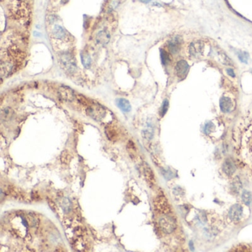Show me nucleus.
<instances>
[{"mask_svg":"<svg viewBox=\"0 0 252 252\" xmlns=\"http://www.w3.org/2000/svg\"><path fill=\"white\" fill-rule=\"evenodd\" d=\"M60 64L64 71L69 73H73L76 70V61L70 53H65L60 55Z\"/></svg>","mask_w":252,"mask_h":252,"instance_id":"obj_1","label":"nucleus"},{"mask_svg":"<svg viewBox=\"0 0 252 252\" xmlns=\"http://www.w3.org/2000/svg\"><path fill=\"white\" fill-rule=\"evenodd\" d=\"M159 225L163 232L166 234H170L176 228V222L173 217L169 216L168 214H164L160 219Z\"/></svg>","mask_w":252,"mask_h":252,"instance_id":"obj_2","label":"nucleus"},{"mask_svg":"<svg viewBox=\"0 0 252 252\" xmlns=\"http://www.w3.org/2000/svg\"><path fill=\"white\" fill-rule=\"evenodd\" d=\"M105 109L97 104H90L86 108V114L94 120H101L105 115Z\"/></svg>","mask_w":252,"mask_h":252,"instance_id":"obj_3","label":"nucleus"},{"mask_svg":"<svg viewBox=\"0 0 252 252\" xmlns=\"http://www.w3.org/2000/svg\"><path fill=\"white\" fill-rule=\"evenodd\" d=\"M155 209L163 214H168L171 211L170 206L167 201L166 197L163 195H159L157 196L154 201Z\"/></svg>","mask_w":252,"mask_h":252,"instance_id":"obj_4","label":"nucleus"},{"mask_svg":"<svg viewBox=\"0 0 252 252\" xmlns=\"http://www.w3.org/2000/svg\"><path fill=\"white\" fill-rule=\"evenodd\" d=\"M59 97L65 101H73L75 98L73 90L65 86H61L59 87Z\"/></svg>","mask_w":252,"mask_h":252,"instance_id":"obj_5","label":"nucleus"},{"mask_svg":"<svg viewBox=\"0 0 252 252\" xmlns=\"http://www.w3.org/2000/svg\"><path fill=\"white\" fill-rule=\"evenodd\" d=\"M143 172H144V177H145L146 180H147L148 183H149L151 186H155V183H156L155 174H154L153 169H151V167L149 166V165L147 164V163H144Z\"/></svg>","mask_w":252,"mask_h":252,"instance_id":"obj_6","label":"nucleus"},{"mask_svg":"<svg viewBox=\"0 0 252 252\" xmlns=\"http://www.w3.org/2000/svg\"><path fill=\"white\" fill-rule=\"evenodd\" d=\"M189 69L188 63L185 60H180L177 63L175 66L176 74L180 78H185Z\"/></svg>","mask_w":252,"mask_h":252,"instance_id":"obj_7","label":"nucleus"},{"mask_svg":"<svg viewBox=\"0 0 252 252\" xmlns=\"http://www.w3.org/2000/svg\"><path fill=\"white\" fill-rule=\"evenodd\" d=\"M228 214L233 221H239L243 214V208L240 204H234L231 207Z\"/></svg>","mask_w":252,"mask_h":252,"instance_id":"obj_8","label":"nucleus"},{"mask_svg":"<svg viewBox=\"0 0 252 252\" xmlns=\"http://www.w3.org/2000/svg\"><path fill=\"white\" fill-rule=\"evenodd\" d=\"M223 171L227 176H232L235 172L236 167L231 160L227 159L223 164Z\"/></svg>","mask_w":252,"mask_h":252,"instance_id":"obj_9","label":"nucleus"},{"mask_svg":"<svg viewBox=\"0 0 252 252\" xmlns=\"http://www.w3.org/2000/svg\"><path fill=\"white\" fill-rule=\"evenodd\" d=\"M109 39H110V34L107 30H101L97 34V36H96L97 43H99L101 45H106V44L108 43Z\"/></svg>","mask_w":252,"mask_h":252,"instance_id":"obj_10","label":"nucleus"},{"mask_svg":"<svg viewBox=\"0 0 252 252\" xmlns=\"http://www.w3.org/2000/svg\"><path fill=\"white\" fill-rule=\"evenodd\" d=\"M168 47L169 51L172 53H177L180 51V39L179 37H175L172 38L168 42Z\"/></svg>","mask_w":252,"mask_h":252,"instance_id":"obj_11","label":"nucleus"},{"mask_svg":"<svg viewBox=\"0 0 252 252\" xmlns=\"http://www.w3.org/2000/svg\"><path fill=\"white\" fill-rule=\"evenodd\" d=\"M220 107L221 110L223 113H228L231 110L232 107V100L229 98L223 96L220 99Z\"/></svg>","mask_w":252,"mask_h":252,"instance_id":"obj_12","label":"nucleus"},{"mask_svg":"<svg viewBox=\"0 0 252 252\" xmlns=\"http://www.w3.org/2000/svg\"><path fill=\"white\" fill-rule=\"evenodd\" d=\"M203 50V44L201 42H194L189 47V53L193 56H197L201 53Z\"/></svg>","mask_w":252,"mask_h":252,"instance_id":"obj_13","label":"nucleus"},{"mask_svg":"<svg viewBox=\"0 0 252 252\" xmlns=\"http://www.w3.org/2000/svg\"><path fill=\"white\" fill-rule=\"evenodd\" d=\"M105 134L107 138L112 141H115L118 138V132L116 129L113 126H107L105 129Z\"/></svg>","mask_w":252,"mask_h":252,"instance_id":"obj_14","label":"nucleus"},{"mask_svg":"<svg viewBox=\"0 0 252 252\" xmlns=\"http://www.w3.org/2000/svg\"><path fill=\"white\" fill-rule=\"evenodd\" d=\"M117 105L124 113H128L131 110V105L130 102L124 99H118L117 100Z\"/></svg>","mask_w":252,"mask_h":252,"instance_id":"obj_15","label":"nucleus"},{"mask_svg":"<svg viewBox=\"0 0 252 252\" xmlns=\"http://www.w3.org/2000/svg\"><path fill=\"white\" fill-rule=\"evenodd\" d=\"M53 36H54L55 38L61 39V38H63L65 36V30L62 27L56 24V25H55L54 28H53Z\"/></svg>","mask_w":252,"mask_h":252,"instance_id":"obj_16","label":"nucleus"},{"mask_svg":"<svg viewBox=\"0 0 252 252\" xmlns=\"http://www.w3.org/2000/svg\"><path fill=\"white\" fill-rule=\"evenodd\" d=\"M126 149H127L129 155L132 158H134V157L137 156V149H136V147L133 141L130 140L128 142L127 145H126Z\"/></svg>","mask_w":252,"mask_h":252,"instance_id":"obj_17","label":"nucleus"},{"mask_svg":"<svg viewBox=\"0 0 252 252\" xmlns=\"http://www.w3.org/2000/svg\"><path fill=\"white\" fill-rule=\"evenodd\" d=\"M13 115V109L10 108V107H6V108L3 109L1 113L2 119L4 121L10 120V119L12 118Z\"/></svg>","mask_w":252,"mask_h":252,"instance_id":"obj_18","label":"nucleus"},{"mask_svg":"<svg viewBox=\"0 0 252 252\" xmlns=\"http://www.w3.org/2000/svg\"><path fill=\"white\" fill-rule=\"evenodd\" d=\"M82 62L85 68H90V66H91V57L90 55L88 54L87 53H82Z\"/></svg>","mask_w":252,"mask_h":252,"instance_id":"obj_19","label":"nucleus"},{"mask_svg":"<svg viewBox=\"0 0 252 252\" xmlns=\"http://www.w3.org/2000/svg\"><path fill=\"white\" fill-rule=\"evenodd\" d=\"M72 159V156H71L70 153H69L67 150H64L61 153V155L60 156L61 162L64 164H69Z\"/></svg>","mask_w":252,"mask_h":252,"instance_id":"obj_20","label":"nucleus"},{"mask_svg":"<svg viewBox=\"0 0 252 252\" xmlns=\"http://www.w3.org/2000/svg\"><path fill=\"white\" fill-rule=\"evenodd\" d=\"M242 200H243V202L244 203V204H245L246 206H249L251 203V192L248 190H245L243 191V194H242Z\"/></svg>","mask_w":252,"mask_h":252,"instance_id":"obj_21","label":"nucleus"},{"mask_svg":"<svg viewBox=\"0 0 252 252\" xmlns=\"http://www.w3.org/2000/svg\"><path fill=\"white\" fill-rule=\"evenodd\" d=\"M242 188V183L240 182V180L237 177H236L234 179L233 182H232V189L234 190V192H238Z\"/></svg>","mask_w":252,"mask_h":252,"instance_id":"obj_22","label":"nucleus"},{"mask_svg":"<svg viewBox=\"0 0 252 252\" xmlns=\"http://www.w3.org/2000/svg\"><path fill=\"white\" fill-rule=\"evenodd\" d=\"M237 55H238V58H239L240 60L241 61V62H243V63H247L248 62L249 55L247 53H246V52H245V51H240L239 53H238Z\"/></svg>","mask_w":252,"mask_h":252,"instance_id":"obj_23","label":"nucleus"},{"mask_svg":"<svg viewBox=\"0 0 252 252\" xmlns=\"http://www.w3.org/2000/svg\"><path fill=\"white\" fill-rule=\"evenodd\" d=\"M168 108H169V101L168 100L166 99L163 101L162 107H161V111H160V114H161V117L164 116L165 114H166L167 112V110H168Z\"/></svg>","mask_w":252,"mask_h":252,"instance_id":"obj_24","label":"nucleus"},{"mask_svg":"<svg viewBox=\"0 0 252 252\" xmlns=\"http://www.w3.org/2000/svg\"><path fill=\"white\" fill-rule=\"evenodd\" d=\"M161 58L163 64L166 65L168 64V62L169 61V55L168 53H167L165 51H163V50H161Z\"/></svg>","mask_w":252,"mask_h":252,"instance_id":"obj_25","label":"nucleus"},{"mask_svg":"<svg viewBox=\"0 0 252 252\" xmlns=\"http://www.w3.org/2000/svg\"><path fill=\"white\" fill-rule=\"evenodd\" d=\"M124 0H109L108 3V7L110 10L115 9L120 5Z\"/></svg>","mask_w":252,"mask_h":252,"instance_id":"obj_26","label":"nucleus"},{"mask_svg":"<svg viewBox=\"0 0 252 252\" xmlns=\"http://www.w3.org/2000/svg\"><path fill=\"white\" fill-rule=\"evenodd\" d=\"M70 202L67 198H65L63 201L62 203V208L64 209V211H68L70 209Z\"/></svg>","mask_w":252,"mask_h":252,"instance_id":"obj_27","label":"nucleus"},{"mask_svg":"<svg viewBox=\"0 0 252 252\" xmlns=\"http://www.w3.org/2000/svg\"><path fill=\"white\" fill-rule=\"evenodd\" d=\"M47 203H48V205H49V206L51 207V209H52V210H53V211H55V212H57V206L54 202H53V201H51V200L47 199Z\"/></svg>","mask_w":252,"mask_h":252,"instance_id":"obj_28","label":"nucleus"},{"mask_svg":"<svg viewBox=\"0 0 252 252\" xmlns=\"http://www.w3.org/2000/svg\"><path fill=\"white\" fill-rule=\"evenodd\" d=\"M212 126H213V125L211 124V123H207V124L205 125V127H204L205 133L209 134V132H210V131L211 130V127H212Z\"/></svg>","mask_w":252,"mask_h":252,"instance_id":"obj_29","label":"nucleus"},{"mask_svg":"<svg viewBox=\"0 0 252 252\" xmlns=\"http://www.w3.org/2000/svg\"><path fill=\"white\" fill-rule=\"evenodd\" d=\"M227 73L229 75V76H230L231 77H232V78H234V77H235V74H234V70H232V69L228 68V70H227Z\"/></svg>","mask_w":252,"mask_h":252,"instance_id":"obj_30","label":"nucleus"},{"mask_svg":"<svg viewBox=\"0 0 252 252\" xmlns=\"http://www.w3.org/2000/svg\"><path fill=\"white\" fill-rule=\"evenodd\" d=\"M140 2H143V3H149V2H151V0H139Z\"/></svg>","mask_w":252,"mask_h":252,"instance_id":"obj_31","label":"nucleus"}]
</instances>
